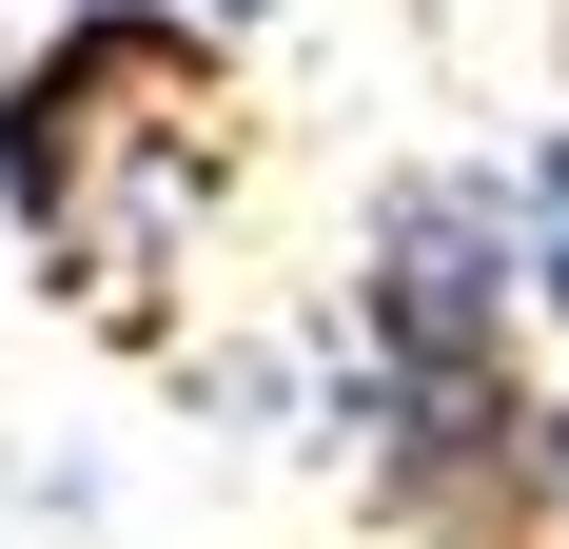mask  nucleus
I'll return each instance as SVG.
<instances>
[{"label":"nucleus","mask_w":569,"mask_h":549,"mask_svg":"<svg viewBox=\"0 0 569 549\" xmlns=\"http://www.w3.org/2000/svg\"><path fill=\"white\" fill-rule=\"evenodd\" d=\"M353 491L412 549H550V392H530L511 177H393L353 256Z\"/></svg>","instance_id":"obj_1"},{"label":"nucleus","mask_w":569,"mask_h":549,"mask_svg":"<svg viewBox=\"0 0 569 549\" xmlns=\"http://www.w3.org/2000/svg\"><path fill=\"white\" fill-rule=\"evenodd\" d=\"M236 197V79L197 20H138V0H79L20 79H0V217L20 256L79 295V315L158 333V274H197Z\"/></svg>","instance_id":"obj_2"},{"label":"nucleus","mask_w":569,"mask_h":549,"mask_svg":"<svg viewBox=\"0 0 569 549\" xmlns=\"http://www.w3.org/2000/svg\"><path fill=\"white\" fill-rule=\"evenodd\" d=\"M511 236H530V333H569V138H530V177H511Z\"/></svg>","instance_id":"obj_3"},{"label":"nucleus","mask_w":569,"mask_h":549,"mask_svg":"<svg viewBox=\"0 0 569 549\" xmlns=\"http://www.w3.org/2000/svg\"><path fill=\"white\" fill-rule=\"evenodd\" d=\"M138 20H197V40H256L276 0H138Z\"/></svg>","instance_id":"obj_4"},{"label":"nucleus","mask_w":569,"mask_h":549,"mask_svg":"<svg viewBox=\"0 0 569 549\" xmlns=\"http://www.w3.org/2000/svg\"><path fill=\"white\" fill-rule=\"evenodd\" d=\"M550 549H569V412H550Z\"/></svg>","instance_id":"obj_5"}]
</instances>
